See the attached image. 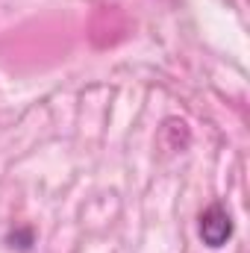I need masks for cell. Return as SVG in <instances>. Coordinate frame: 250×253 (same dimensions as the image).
Instances as JSON below:
<instances>
[{
  "mask_svg": "<svg viewBox=\"0 0 250 253\" xmlns=\"http://www.w3.org/2000/svg\"><path fill=\"white\" fill-rule=\"evenodd\" d=\"M233 236V218L221 203H212L200 215V242L206 248H224Z\"/></svg>",
  "mask_w": 250,
  "mask_h": 253,
  "instance_id": "1",
  "label": "cell"
}]
</instances>
